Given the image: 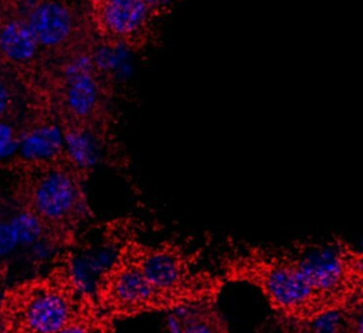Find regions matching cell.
I'll return each instance as SVG.
<instances>
[{"instance_id": "obj_9", "label": "cell", "mask_w": 363, "mask_h": 333, "mask_svg": "<svg viewBox=\"0 0 363 333\" xmlns=\"http://www.w3.org/2000/svg\"><path fill=\"white\" fill-rule=\"evenodd\" d=\"M121 251L113 247L94 245L78 252L68 265V281L71 288L82 295L99 293L101 286L119 258Z\"/></svg>"}, {"instance_id": "obj_10", "label": "cell", "mask_w": 363, "mask_h": 333, "mask_svg": "<svg viewBox=\"0 0 363 333\" xmlns=\"http://www.w3.org/2000/svg\"><path fill=\"white\" fill-rule=\"evenodd\" d=\"M40 47L55 48L64 44L74 31V14L58 0H37L26 16Z\"/></svg>"}, {"instance_id": "obj_16", "label": "cell", "mask_w": 363, "mask_h": 333, "mask_svg": "<svg viewBox=\"0 0 363 333\" xmlns=\"http://www.w3.org/2000/svg\"><path fill=\"white\" fill-rule=\"evenodd\" d=\"M18 247H23V242L13 218L0 221V258L10 255Z\"/></svg>"}, {"instance_id": "obj_4", "label": "cell", "mask_w": 363, "mask_h": 333, "mask_svg": "<svg viewBox=\"0 0 363 333\" xmlns=\"http://www.w3.org/2000/svg\"><path fill=\"white\" fill-rule=\"evenodd\" d=\"M75 317L71 290L51 282L24 286L11 298L9 307L13 333H58Z\"/></svg>"}, {"instance_id": "obj_14", "label": "cell", "mask_w": 363, "mask_h": 333, "mask_svg": "<svg viewBox=\"0 0 363 333\" xmlns=\"http://www.w3.org/2000/svg\"><path fill=\"white\" fill-rule=\"evenodd\" d=\"M64 152L75 169L89 170L99 163L102 145L92 130L71 128L64 133Z\"/></svg>"}, {"instance_id": "obj_19", "label": "cell", "mask_w": 363, "mask_h": 333, "mask_svg": "<svg viewBox=\"0 0 363 333\" xmlns=\"http://www.w3.org/2000/svg\"><path fill=\"white\" fill-rule=\"evenodd\" d=\"M58 333H104V330L92 320L77 316L67 326H64Z\"/></svg>"}, {"instance_id": "obj_11", "label": "cell", "mask_w": 363, "mask_h": 333, "mask_svg": "<svg viewBox=\"0 0 363 333\" xmlns=\"http://www.w3.org/2000/svg\"><path fill=\"white\" fill-rule=\"evenodd\" d=\"M65 130L54 122L37 125L18 139V153L27 162L43 163L55 159L64 150Z\"/></svg>"}, {"instance_id": "obj_15", "label": "cell", "mask_w": 363, "mask_h": 333, "mask_svg": "<svg viewBox=\"0 0 363 333\" xmlns=\"http://www.w3.org/2000/svg\"><path fill=\"white\" fill-rule=\"evenodd\" d=\"M95 69L115 79H125L132 72V47L123 41L99 44L91 54Z\"/></svg>"}, {"instance_id": "obj_1", "label": "cell", "mask_w": 363, "mask_h": 333, "mask_svg": "<svg viewBox=\"0 0 363 333\" xmlns=\"http://www.w3.org/2000/svg\"><path fill=\"white\" fill-rule=\"evenodd\" d=\"M223 279L245 282L261 290L274 310L286 319L311 323L346 306L318 289L291 255L250 251L224 264Z\"/></svg>"}, {"instance_id": "obj_13", "label": "cell", "mask_w": 363, "mask_h": 333, "mask_svg": "<svg viewBox=\"0 0 363 333\" xmlns=\"http://www.w3.org/2000/svg\"><path fill=\"white\" fill-rule=\"evenodd\" d=\"M172 333H228L227 322L214 306V302L187 306L176 319H172Z\"/></svg>"}, {"instance_id": "obj_7", "label": "cell", "mask_w": 363, "mask_h": 333, "mask_svg": "<svg viewBox=\"0 0 363 333\" xmlns=\"http://www.w3.org/2000/svg\"><path fill=\"white\" fill-rule=\"evenodd\" d=\"M157 14L146 0L98 1V20L104 31L113 41H123L129 45L145 35Z\"/></svg>"}, {"instance_id": "obj_6", "label": "cell", "mask_w": 363, "mask_h": 333, "mask_svg": "<svg viewBox=\"0 0 363 333\" xmlns=\"http://www.w3.org/2000/svg\"><path fill=\"white\" fill-rule=\"evenodd\" d=\"M81 201L77 179L62 169L41 173L31 188V210L48 224H62L71 220Z\"/></svg>"}, {"instance_id": "obj_18", "label": "cell", "mask_w": 363, "mask_h": 333, "mask_svg": "<svg viewBox=\"0 0 363 333\" xmlns=\"http://www.w3.org/2000/svg\"><path fill=\"white\" fill-rule=\"evenodd\" d=\"M345 313V332L363 333V300L343 310Z\"/></svg>"}, {"instance_id": "obj_20", "label": "cell", "mask_w": 363, "mask_h": 333, "mask_svg": "<svg viewBox=\"0 0 363 333\" xmlns=\"http://www.w3.org/2000/svg\"><path fill=\"white\" fill-rule=\"evenodd\" d=\"M11 103V94L7 84L0 78V119L7 113Z\"/></svg>"}, {"instance_id": "obj_2", "label": "cell", "mask_w": 363, "mask_h": 333, "mask_svg": "<svg viewBox=\"0 0 363 333\" xmlns=\"http://www.w3.org/2000/svg\"><path fill=\"white\" fill-rule=\"evenodd\" d=\"M126 249L152 286L182 307L216 302L225 283L221 275L194 269L179 245L129 244Z\"/></svg>"}, {"instance_id": "obj_3", "label": "cell", "mask_w": 363, "mask_h": 333, "mask_svg": "<svg viewBox=\"0 0 363 333\" xmlns=\"http://www.w3.org/2000/svg\"><path fill=\"white\" fill-rule=\"evenodd\" d=\"M311 282L346 309L363 300V252L345 241H326L292 256Z\"/></svg>"}, {"instance_id": "obj_8", "label": "cell", "mask_w": 363, "mask_h": 333, "mask_svg": "<svg viewBox=\"0 0 363 333\" xmlns=\"http://www.w3.org/2000/svg\"><path fill=\"white\" fill-rule=\"evenodd\" d=\"M91 54H77L62 68L65 81L64 102L71 115L78 119L89 118L99 102V82L95 75Z\"/></svg>"}, {"instance_id": "obj_12", "label": "cell", "mask_w": 363, "mask_h": 333, "mask_svg": "<svg viewBox=\"0 0 363 333\" xmlns=\"http://www.w3.org/2000/svg\"><path fill=\"white\" fill-rule=\"evenodd\" d=\"M40 44L26 18L11 16L0 21V54L11 62L26 64L37 55Z\"/></svg>"}, {"instance_id": "obj_5", "label": "cell", "mask_w": 363, "mask_h": 333, "mask_svg": "<svg viewBox=\"0 0 363 333\" xmlns=\"http://www.w3.org/2000/svg\"><path fill=\"white\" fill-rule=\"evenodd\" d=\"M101 299L113 313L135 315L152 310H176L182 306L159 292L145 278L126 247L101 286Z\"/></svg>"}, {"instance_id": "obj_17", "label": "cell", "mask_w": 363, "mask_h": 333, "mask_svg": "<svg viewBox=\"0 0 363 333\" xmlns=\"http://www.w3.org/2000/svg\"><path fill=\"white\" fill-rule=\"evenodd\" d=\"M18 139L16 129L0 119V160H6L18 153Z\"/></svg>"}]
</instances>
